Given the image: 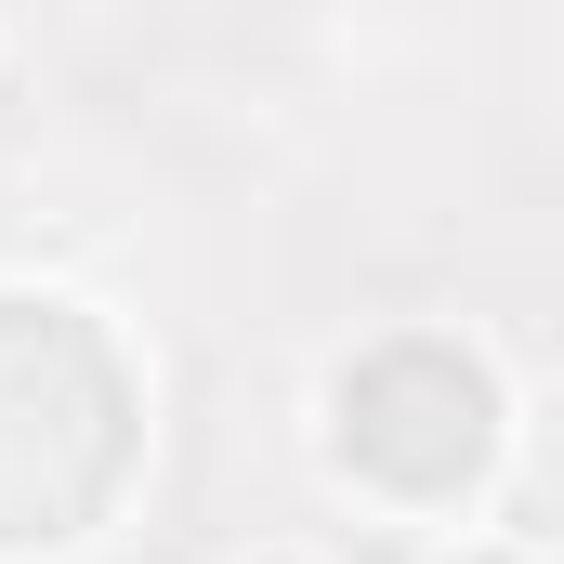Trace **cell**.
Segmentation results:
<instances>
[{
  "label": "cell",
  "instance_id": "cell-1",
  "mask_svg": "<svg viewBox=\"0 0 564 564\" xmlns=\"http://www.w3.org/2000/svg\"><path fill=\"white\" fill-rule=\"evenodd\" d=\"M328 446L394 499H459L499 459V381L459 341H381L328 381Z\"/></svg>",
  "mask_w": 564,
  "mask_h": 564
}]
</instances>
